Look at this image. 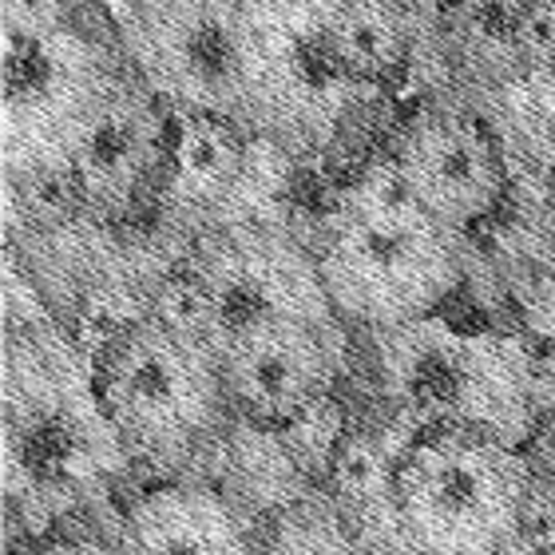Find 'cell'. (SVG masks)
<instances>
[{
  "label": "cell",
  "instance_id": "9c48e42d",
  "mask_svg": "<svg viewBox=\"0 0 555 555\" xmlns=\"http://www.w3.org/2000/svg\"><path fill=\"white\" fill-rule=\"evenodd\" d=\"M116 555H262L255 524L222 488L198 480L147 488L124 512Z\"/></svg>",
  "mask_w": 555,
  "mask_h": 555
},
{
  "label": "cell",
  "instance_id": "ac0fdd59",
  "mask_svg": "<svg viewBox=\"0 0 555 555\" xmlns=\"http://www.w3.org/2000/svg\"><path fill=\"white\" fill-rule=\"evenodd\" d=\"M485 555H528L520 544H504V547H496V552H485Z\"/></svg>",
  "mask_w": 555,
  "mask_h": 555
},
{
  "label": "cell",
  "instance_id": "277c9868",
  "mask_svg": "<svg viewBox=\"0 0 555 555\" xmlns=\"http://www.w3.org/2000/svg\"><path fill=\"white\" fill-rule=\"evenodd\" d=\"M532 461L488 428L428 425L401 456L397 535L413 555H485L516 540Z\"/></svg>",
  "mask_w": 555,
  "mask_h": 555
},
{
  "label": "cell",
  "instance_id": "6da1fadb",
  "mask_svg": "<svg viewBox=\"0 0 555 555\" xmlns=\"http://www.w3.org/2000/svg\"><path fill=\"white\" fill-rule=\"evenodd\" d=\"M461 282L464 234L416 207L393 163L349 191L313 258L325 310L370 334L428 322Z\"/></svg>",
  "mask_w": 555,
  "mask_h": 555
},
{
  "label": "cell",
  "instance_id": "9a60e30c",
  "mask_svg": "<svg viewBox=\"0 0 555 555\" xmlns=\"http://www.w3.org/2000/svg\"><path fill=\"white\" fill-rule=\"evenodd\" d=\"M520 40L528 72H555V0H528Z\"/></svg>",
  "mask_w": 555,
  "mask_h": 555
},
{
  "label": "cell",
  "instance_id": "30bf717a",
  "mask_svg": "<svg viewBox=\"0 0 555 555\" xmlns=\"http://www.w3.org/2000/svg\"><path fill=\"white\" fill-rule=\"evenodd\" d=\"M246 171V131L219 116H175L163 195L179 215L219 210Z\"/></svg>",
  "mask_w": 555,
  "mask_h": 555
},
{
  "label": "cell",
  "instance_id": "4fadbf2b",
  "mask_svg": "<svg viewBox=\"0 0 555 555\" xmlns=\"http://www.w3.org/2000/svg\"><path fill=\"white\" fill-rule=\"evenodd\" d=\"M524 12L528 0H456L444 24V52L456 76L473 83H512L528 76Z\"/></svg>",
  "mask_w": 555,
  "mask_h": 555
},
{
  "label": "cell",
  "instance_id": "2e32d148",
  "mask_svg": "<svg viewBox=\"0 0 555 555\" xmlns=\"http://www.w3.org/2000/svg\"><path fill=\"white\" fill-rule=\"evenodd\" d=\"M40 555H116L112 544H100V540H64V544H52Z\"/></svg>",
  "mask_w": 555,
  "mask_h": 555
},
{
  "label": "cell",
  "instance_id": "e0dca14e",
  "mask_svg": "<svg viewBox=\"0 0 555 555\" xmlns=\"http://www.w3.org/2000/svg\"><path fill=\"white\" fill-rule=\"evenodd\" d=\"M535 389H544V401L555 409V353L544 361V370L535 373Z\"/></svg>",
  "mask_w": 555,
  "mask_h": 555
},
{
  "label": "cell",
  "instance_id": "5bb4252c",
  "mask_svg": "<svg viewBox=\"0 0 555 555\" xmlns=\"http://www.w3.org/2000/svg\"><path fill=\"white\" fill-rule=\"evenodd\" d=\"M528 555H555V480L535 473L528 496H524L516 540Z\"/></svg>",
  "mask_w": 555,
  "mask_h": 555
},
{
  "label": "cell",
  "instance_id": "7a4b0ae2",
  "mask_svg": "<svg viewBox=\"0 0 555 555\" xmlns=\"http://www.w3.org/2000/svg\"><path fill=\"white\" fill-rule=\"evenodd\" d=\"M4 175L68 167V143L95 92L119 68V28L64 0H4Z\"/></svg>",
  "mask_w": 555,
  "mask_h": 555
},
{
  "label": "cell",
  "instance_id": "8fae6325",
  "mask_svg": "<svg viewBox=\"0 0 555 555\" xmlns=\"http://www.w3.org/2000/svg\"><path fill=\"white\" fill-rule=\"evenodd\" d=\"M413 437V428L401 433L393 425L346 428L341 433L334 456H330V468H325V488H330V500L346 516L349 528H361V524L385 516L397 532L393 485Z\"/></svg>",
  "mask_w": 555,
  "mask_h": 555
},
{
  "label": "cell",
  "instance_id": "7c38bea8",
  "mask_svg": "<svg viewBox=\"0 0 555 555\" xmlns=\"http://www.w3.org/2000/svg\"><path fill=\"white\" fill-rule=\"evenodd\" d=\"M325 48L334 68L353 83H377L405 64L413 16L405 0H330Z\"/></svg>",
  "mask_w": 555,
  "mask_h": 555
},
{
  "label": "cell",
  "instance_id": "8992f818",
  "mask_svg": "<svg viewBox=\"0 0 555 555\" xmlns=\"http://www.w3.org/2000/svg\"><path fill=\"white\" fill-rule=\"evenodd\" d=\"M215 353L231 416L255 433H282L325 405L341 370L334 325L294 306L243 310Z\"/></svg>",
  "mask_w": 555,
  "mask_h": 555
},
{
  "label": "cell",
  "instance_id": "5b68a950",
  "mask_svg": "<svg viewBox=\"0 0 555 555\" xmlns=\"http://www.w3.org/2000/svg\"><path fill=\"white\" fill-rule=\"evenodd\" d=\"M95 401L124 452L179 461L231 421L219 353L155 313H135L104 337L92 365Z\"/></svg>",
  "mask_w": 555,
  "mask_h": 555
},
{
  "label": "cell",
  "instance_id": "ba28073f",
  "mask_svg": "<svg viewBox=\"0 0 555 555\" xmlns=\"http://www.w3.org/2000/svg\"><path fill=\"white\" fill-rule=\"evenodd\" d=\"M393 171L416 207L440 227L468 234L504 198L508 171L492 131L461 107H425L393 147Z\"/></svg>",
  "mask_w": 555,
  "mask_h": 555
},
{
  "label": "cell",
  "instance_id": "52a82bcc",
  "mask_svg": "<svg viewBox=\"0 0 555 555\" xmlns=\"http://www.w3.org/2000/svg\"><path fill=\"white\" fill-rule=\"evenodd\" d=\"M171 124L175 112L124 52L68 143V171L83 215L95 222H124L135 215L151 183L167 179Z\"/></svg>",
  "mask_w": 555,
  "mask_h": 555
},
{
  "label": "cell",
  "instance_id": "3957f363",
  "mask_svg": "<svg viewBox=\"0 0 555 555\" xmlns=\"http://www.w3.org/2000/svg\"><path fill=\"white\" fill-rule=\"evenodd\" d=\"M119 44L175 116L267 131V48L243 0H119Z\"/></svg>",
  "mask_w": 555,
  "mask_h": 555
}]
</instances>
